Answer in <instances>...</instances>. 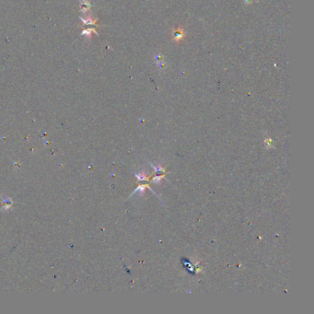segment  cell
<instances>
[{
  "mask_svg": "<svg viewBox=\"0 0 314 314\" xmlns=\"http://www.w3.org/2000/svg\"><path fill=\"white\" fill-rule=\"evenodd\" d=\"M137 177L139 179V180H141V181H144V180H146V178L145 177V176H140V175H138V174H137Z\"/></svg>",
  "mask_w": 314,
  "mask_h": 314,
  "instance_id": "277c9868",
  "label": "cell"
},
{
  "mask_svg": "<svg viewBox=\"0 0 314 314\" xmlns=\"http://www.w3.org/2000/svg\"><path fill=\"white\" fill-rule=\"evenodd\" d=\"M146 187V185H140V186H138V187L137 188V190H136V192H143L145 191Z\"/></svg>",
  "mask_w": 314,
  "mask_h": 314,
  "instance_id": "7a4b0ae2",
  "label": "cell"
},
{
  "mask_svg": "<svg viewBox=\"0 0 314 314\" xmlns=\"http://www.w3.org/2000/svg\"><path fill=\"white\" fill-rule=\"evenodd\" d=\"M183 37H184V32H183V29H177V31H175L173 32V39L176 42L182 40Z\"/></svg>",
  "mask_w": 314,
  "mask_h": 314,
  "instance_id": "6da1fadb",
  "label": "cell"
},
{
  "mask_svg": "<svg viewBox=\"0 0 314 314\" xmlns=\"http://www.w3.org/2000/svg\"><path fill=\"white\" fill-rule=\"evenodd\" d=\"M161 179H162V176H157L153 179V183H159Z\"/></svg>",
  "mask_w": 314,
  "mask_h": 314,
  "instance_id": "3957f363",
  "label": "cell"
}]
</instances>
